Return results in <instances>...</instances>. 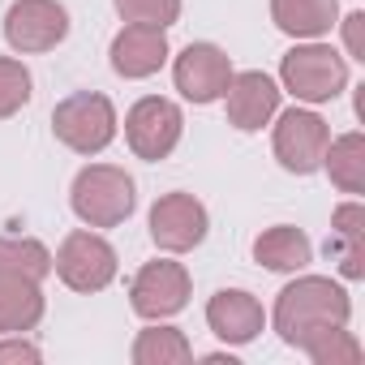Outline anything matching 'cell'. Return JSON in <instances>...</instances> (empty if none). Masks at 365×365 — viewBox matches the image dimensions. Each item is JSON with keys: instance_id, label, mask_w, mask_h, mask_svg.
Listing matches in <instances>:
<instances>
[{"instance_id": "12", "label": "cell", "mask_w": 365, "mask_h": 365, "mask_svg": "<svg viewBox=\"0 0 365 365\" xmlns=\"http://www.w3.org/2000/svg\"><path fill=\"white\" fill-rule=\"evenodd\" d=\"M224 99H228V120H232L241 133L262 129V125L279 112V86H275L267 73H258V69L232 73Z\"/></svg>"}, {"instance_id": "20", "label": "cell", "mask_w": 365, "mask_h": 365, "mask_svg": "<svg viewBox=\"0 0 365 365\" xmlns=\"http://www.w3.org/2000/svg\"><path fill=\"white\" fill-rule=\"evenodd\" d=\"M0 271L5 275H26V279H48L52 275V254L35 237H0Z\"/></svg>"}, {"instance_id": "2", "label": "cell", "mask_w": 365, "mask_h": 365, "mask_svg": "<svg viewBox=\"0 0 365 365\" xmlns=\"http://www.w3.org/2000/svg\"><path fill=\"white\" fill-rule=\"evenodd\" d=\"M73 215L91 228H116L133 215V180L125 176V168L112 163H91L73 176L69 190Z\"/></svg>"}, {"instance_id": "9", "label": "cell", "mask_w": 365, "mask_h": 365, "mask_svg": "<svg viewBox=\"0 0 365 365\" xmlns=\"http://www.w3.org/2000/svg\"><path fill=\"white\" fill-rule=\"evenodd\" d=\"M327 142H331V129L318 112H305V108H292L279 116L275 125V159L297 172V176H309L322 168V155H327Z\"/></svg>"}, {"instance_id": "17", "label": "cell", "mask_w": 365, "mask_h": 365, "mask_svg": "<svg viewBox=\"0 0 365 365\" xmlns=\"http://www.w3.org/2000/svg\"><path fill=\"white\" fill-rule=\"evenodd\" d=\"M271 18L292 39H322L339 18V0H271Z\"/></svg>"}, {"instance_id": "25", "label": "cell", "mask_w": 365, "mask_h": 365, "mask_svg": "<svg viewBox=\"0 0 365 365\" xmlns=\"http://www.w3.org/2000/svg\"><path fill=\"white\" fill-rule=\"evenodd\" d=\"M361 26H365V14H348V18H344V43H348V56H356V61H365Z\"/></svg>"}, {"instance_id": "5", "label": "cell", "mask_w": 365, "mask_h": 365, "mask_svg": "<svg viewBox=\"0 0 365 365\" xmlns=\"http://www.w3.org/2000/svg\"><path fill=\"white\" fill-rule=\"evenodd\" d=\"M52 271L73 292H103L116 279V250L99 232H69L52 254Z\"/></svg>"}, {"instance_id": "14", "label": "cell", "mask_w": 365, "mask_h": 365, "mask_svg": "<svg viewBox=\"0 0 365 365\" xmlns=\"http://www.w3.org/2000/svg\"><path fill=\"white\" fill-rule=\"evenodd\" d=\"M207 322H211V331H215L224 344H250V339L267 327V314H262V305H258L250 292H241V288H224V292L211 297V305H207Z\"/></svg>"}, {"instance_id": "6", "label": "cell", "mask_w": 365, "mask_h": 365, "mask_svg": "<svg viewBox=\"0 0 365 365\" xmlns=\"http://www.w3.org/2000/svg\"><path fill=\"white\" fill-rule=\"evenodd\" d=\"M69 35V14L61 0H14L5 14V39L14 52H52Z\"/></svg>"}, {"instance_id": "15", "label": "cell", "mask_w": 365, "mask_h": 365, "mask_svg": "<svg viewBox=\"0 0 365 365\" xmlns=\"http://www.w3.org/2000/svg\"><path fill=\"white\" fill-rule=\"evenodd\" d=\"M327 254L339 262L344 279H365V207L361 202H344L331 215V237H327Z\"/></svg>"}, {"instance_id": "26", "label": "cell", "mask_w": 365, "mask_h": 365, "mask_svg": "<svg viewBox=\"0 0 365 365\" xmlns=\"http://www.w3.org/2000/svg\"><path fill=\"white\" fill-rule=\"evenodd\" d=\"M0 361H39V348L26 339H5L0 344Z\"/></svg>"}, {"instance_id": "18", "label": "cell", "mask_w": 365, "mask_h": 365, "mask_svg": "<svg viewBox=\"0 0 365 365\" xmlns=\"http://www.w3.org/2000/svg\"><path fill=\"white\" fill-rule=\"evenodd\" d=\"M254 258H258L267 271H301V267H309L314 245H309V237H305L301 228L275 224V228H267V232L254 241Z\"/></svg>"}, {"instance_id": "22", "label": "cell", "mask_w": 365, "mask_h": 365, "mask_svg": "<svg viewBox=\"0 0 365 365\" xmlns=\"http://www.w3.org/2000/svg\"><path fill=\"white\" fill-rule=\"evenodd\" d=\"M297 348H301L314 365H356V361H361V344H356L344 327H322V331H309Z\"/></svg>"}, {"instance_id": "24", "label": "cell", "mask_w": 365, "mask_h": 365, "mask_svg": "<svg viewBox=\"0 0 365 365\" xmlns=\"http://www.w3.org/2000/svg\"><path fill=\"white\" fill-rule=\"evenodd\" d=\"M116 14L138 26H159L168 31L180 18V0H116Z\"/></svg>"}, {"instance_id": "13", "label": "cell", "mask_w": 365, "mask_h": 365, "mask_svg": "<svg viewBox=\"0 0 365 365\" xmlns=\"http://www.w3.org/2000/svg\"><path fill=\"white\" fill-rule=\"evenodd\" d=\"M168 61V35L159 26H138L129 22L116 39H112V69L120 78H150L159 73Z\"/></svg>"}, {"instance_id": "23", "label": "cell", "mask_w": 365, "mask_h": 365, "mask_svg": "<svg viewBox=\"0 0 365 365\" xmlns=\"http://www.w3.org/2000/svg\"><path fill=\"white\" fill-rule=\"evenodd\" d=\"M31 103V73L22 61L14 56H0V120L22 112Z\"/></svg>"}, {"instance_id": "21", "label": "cell", "mask_w": 365, "mask_h": 365, "mask_svg": "<svg viewBox=\"0 0 365 365\" xmlns=\"http://www.w3.org/2000/svg\"><path fill=\"white\" fill-rule=\"evenodd\" d=\"M190 356H194V348L176 327H150L133 339V365H176Z\"/></svg>"}, {"instance_id": "8", "label": "cell", "mask_w": 365, "mask_h": 365, "mask_svg": "<svg viewBox=\"0 0 365 365\" xmlns=\"http://www.w3.org/2000/svg\"><path fill=\"white\" fill-rule=\"evenodd\" d=\"M129 305L142 318H172L190 305V271L180 262H146L129 284Z\"/></svg>"}, {"instance_id": "1", "label": "cell", "mask_w": 365, "mask_h": 365, "mask_svg": "<svg viewBox=\"0 0 365 365\" xmlns=\"http://www.w3.org/2000/svg\"><path fill=\"white\" fill-rule=\"evenodd\" d=\"M348 314H352V301L339 284H331L327 275H301L275 301V331L284 344L297 348L309 331L348 327Z\"/></svg>"}, {"instance_id": "19", "label": "cell", "mask_w": 365, "mask_h": 365, "mask_svg": "<svg viewBox=\"0 0 365 365\" xmlns=\"http://www.w3.org/2000/svg\"><path fill=\"white\" fill-rule=\"evenodd\" d=\"M322 168L331 172V180L344 194H361L365 190V138L361 133H344V138L327 142Z\"/></svg>"}, {"instance_id": "7", "label": "cell", "mask_w": 365, "mask_h": 365, "mask_svg": "<svg viewBox=\"0 0 365 365\" xmlns=\"http://www.w3.org/2000/svg\"><path fill=\"white\" fill-rule=\"evenodd\" d=\"M180 108L172 103V99H159V95H146V99H138L133 108H129V116H125V138H129V146H133V155L138 159H168L172 150H176V142H180Z\"/></svg>"}, {"instance_id": "10", "label": "cell", "mask_w": 365, "mask_h": 365, "mask_svg": "<svg viewBox=\"0 0 365 365\" xmlns=\"http://www.w3.org/2000/svg\"><path fill=\"white\" fill-rule=\"evenodd\" d=\"M172 78H176V91L190 103H215V99H224V91L232 82V61L215 43H190L176 56Z\"/></svg>"}, {"instance_id": "11", "label": "cell", "mask_w": 365, "mask_h": 365, "mask_svg": "<svg viewBox=\"0 0 365 365\" xmlns=\"http://www.w3.org/2000/svg\"><path fill=\"white\" fill-rule=\"evenodd\" d=\"M150 237L168 254H185L207 241V207L194 194H163L150 207Z\"/></svg>"}, {"instance_id": "3", "label": "cell", "mask_w": 365, "mask_h": 365, "mask_svg": "<svg viewBox=\"0 0 365 365\" xmlns=\"http://www.w3.org/2000/svg\"><path fill=\"white\" fill-rule=\"evenodd\" d=\"M52 133L69 150H78V155H99L116 138V108L99 91H78V95H69V99L56 103Z\"/></svg>"}, {"instance_id": "16", "label": "cell", "mask_w": 365, "mask_h": 365, "mask_svg": "<svg viewBox=\"0 0 365 365\" xmlns=\"http://www.w3.org/2000/svg\"><path fill=\"white\" fill-rule=\"evenodd\" d=\"M39 318H43V292H39V279L5 275V271H0V335L31 331Z\"/></svg>"}, {"instance_id": "4", "label": "cell", "mask_w": 365, "mask_h": 365, "mask_svg": "<svg viewBox=\"0 0 365 365\" xmlns=\"http://www.w3.org/2000/svg\"><path fill=\"white\" fill-rule=\"evenodd\" d=\"M279 78H284V86H288L297 99H305V103H327V99H335V95L344 91L348 65H344V56H339L335 48H327V43H301V48H292V52L284 56Z\"/></svg>"}]
</instances>
